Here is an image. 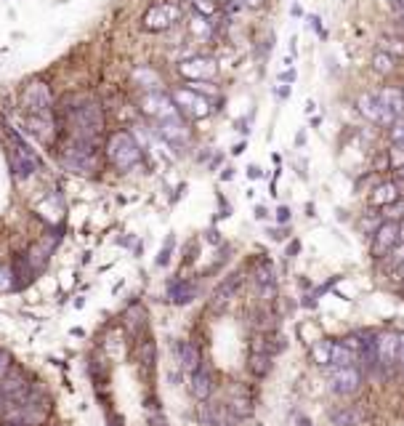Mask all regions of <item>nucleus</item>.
I'll use <instances>...</instances> for the list:
<instances>
[{
  "label": "nucleus",
  "mask_w": 404,
  "mask_h": 426,
  "mask_svg": "<svg viewBox=\"0 0 404 426\" xmlns=\"http://www.w3.org/2000/svg\"><path fill=\"white\" fill-rule=\"evenodd\" d=\"M266 216H269V213H266V208H263V206H258V208H255V219H266Z\"/></svg>",
  "instance_id": "51"
},
{
  "label": "nucleus",
  "mask_w": 404,
  "mask_h": 426,
  "mask_svg": "<svg viewBox=\"0 0 404 426\" xmlns=\"http://www.w3.org/2000/svg\"><path fill=\"white\" fill-rule=\"evenodd\" d=\"M208 240H210V243H213V245H218V243H221V237H218V232H215V230H210V232H208Z\"/></svg>",
  "instance_id": "49"
},
{
  "label": "nucleus",
  "mask_w": 404,
  "mask_h": 426,
  "mask_svg": "<svg viewBox=\"0 0 404 426\" xmlns=\"http://www.w3.org/2000/svg\"><path fill=\"white\" fill-rule=\"evenodd\" d=\"M248 176L250 179H258V176H261V168H258V165H248Z\"/></svg>",
  "instance_id": "48"
},
{
  "label": "nucleus",
  "mask_w": 404,
  "mask_h": 426,
  "mask_svg": "<svg viewBox=\"0 0 404 426\" xmlns=\"http://www.w3.org/2000/svg\"><path fill=\"white\" fill-rule=\"evenodd\" d=\"M386 219L389 221H399L402 224L404 221V197H399L393 206H389L386 208Z\"/></svg>",
  "instance_id": "37"
},
{
  "label": "nucleus",
  "mask_w": 404,
  "mask_h": 426,
  "mask_svg": "<svg viewBox=\"0 0 404 426\" xmlns=\"http://www.w3.org/2000/svg\"><path fill=\"white\" fill-rule=\"evenodd\" d=\"M232 176H234V170H232V168H226L224 173H221V179H226V182H229V179H232Z\"/></svg>",
  "instance_id": "54"
},
{
  "label": "nucleus",
  "mask_w": 404,
  "mask_h": 426,
  "mask_svg": "<svg viewBox=\"0 0 404 426\" xmlns=\"http://www.w3.org/2000/svg\"><path fill=\"white\" fill-rule=\"evenodd\" d=\"M181 19V8L176 3H155L141 16V27L146 32H165Z\"/></svg>",
  "instance_id": "4"
},
{
  "label": "nucleus",
  "mask_w": 404,
  "mask_h": 426,
  "mask_svg": "<svg viewBox=\"0 0 404 426\" xmlns=\"http://www.w3.org/2000/svg\"><path fill=\"white\" fill-rule=\"evenodd\" d=\"M402 22H404V16H402Z\"/></svg>",
  "instance_id": "60"
},
{
  "label": "nucleus",
  "mask_w": 404,
  "mask_h": 426,
  "mask_svg": "<svg viewBox=\"0 0 404 426\" xmlns=\"http://www.w3.org/2000/svg\"><path fill=\"white\" fill-rule=\"evenodd\" d=\"M155 357H157V344L155 339H146L139 344V363H141V368H146V370H152L155 368Z\"/></svg>",
  "instance_id": "30"
},
{
  "label": "nucleus",
  "mask_w": 404,
  "mask_h": 426,
  "mask_svg": "<svg viewBox=\"0 0 404 426\" xmlns=\"http://www.w3.org/2000/svg\"><path fill=\"white\" fill-rule=\"evenodd\" d=\"M226 405H229V411L237 415L239 421H245V418L253 415V400H250L248 394H237V397H232Z\"/></svg>",
  "instance_id": "29"
},
{
  "label": "nucleus",
  "mask_w": 404,
  "mask_h": 426,
  "mask_svg": "<svg viewBox=\"0 0 404 426\" xmlns=\"http://www.w3.org/2000/svg\"><path fill=\"white\" fill-rule=\"evenodd\" d=\"M107 158L118 170H131L141 163V149L139 142L128 131H118L109 136L107 142Z\"/></svg>",
  "instance_id": "1"
},
{
  "label": "nucleus",
  "mask_w": 404,
  "mask_h": 426,
  "mask_svg": "<svg viewBox=\"0 0 404 426\" xmlns=\"http://www.w3.org/2000/svg\"><path fill=\"white\" fill-rule=\"evenodd\" d=\"M327 384H330V391L338 394V397H354V394L362 389V370H359L357 365L330 368Z\"/></svg>",
  "instance_id": "5"
},
{
  "label": "nucleus",
  "mask_w": 404,
  "mask_h": 426,
  "mask_svg": "<svg viewBox=\"0 0 404 426\" xmlns=\"http://www.w3.org/2000/svg\"><path fill=\"white\" fill-rule=\"evenodd\" d=\"M24 389H30V384H27L22 370H13V373H8L0 381V397H13V394H19Z\"/></svg>",
  "instance_id": "25"
},
{
  "label": "nucleus",
  "mask_w": 404,
  "mask_h": 426,
  "mask_svg": "<svg viewBox=\"0 0 404 426\" xmlns=\"http://www.w3.org/2000/svg\"><path fill=\"white\" fill-rule=\"evenodd\" d=\"M8 370H11V354L6 349H0V381L8 376Z\"/></svg>",
  "instance_id": "40"
},
{
  "label": "nucleus",
  "mask_w": 404,
  "mask_h": 426,
  "mask_svg": "<svg viewBox=\"0 0 404 426\" xmlns=\"http://www.w3.org/2000/svg\"><path fill=\"white\" fill-rule=\"evenodd\" d=\"M402 91H404V88H402Z\"/></svg>",
  "instance_id": "61"
},
{
  "label": "nucleus",
  "mask_w": 404,
  "mask_h": 426,
  "mask_svg": "<svg viewBox=\"0 0 404 426\" xmlns=\"http://www.w3.org/2000/svg\"><path fill=\"white\" fill-rule=\"evenodd\" d=\"M189 391H191V397L194 400H210L213 397V391H215V378L213 373H210V368H197L194 373H191V384H189Z\"/></svg>",
  "instance_id": "14"
},
{
  "label": "nucleus",
  "mask_w": 404,
  "mask_h": 426,
  "mask_svg": "<svg viewBox=\"0 0 404 426\" xmlns=\"http://www.w3.org/2000/svg\"><path fill=\"white\" fill-rule=\"evenodd\" d=\"M330 424L333 426H362L365 424V411L362 408H338L330 411Z\"/></svg>",
  "instance_id": "20"
},
{
  "label": "nucleus",
  "mask_w": 404,
  "mask_h": 426,
  "mask_svg": "<svg viewBox=\"0 0 404 426\" xmlns=\"http://www.w3.org/2000/svg\"><path fill=\"white\" fill-rule=\"evenodd\" d=\"M389 139H391L393 144H404V118H396L389 125Z\"/></svg>",
  "instance_id": "35"
},
{
  "label": "nucleus",
  "mask_w": 404,
  "mask_h": 426,
  "mask_svg": "<svg viewBox=\"0 0 404 426\" xmlns=\"http://www.w3.org/2000/svg\"><path fill=\"white\" fill-rule=\"evenodd\" d=\"M389 160H391V165H396V170L404 165V144H393L389 149Z\"/></svg>",
  "instance_id": "38"
},
{
  "label": "nucleus",
  "mask_w": 404,
  "mask_h": 426,
  "mask_svg": "<svg viewBox=\"0 0 404 426\" xmlns=\"http://www.w3.org/2000/svg\"><path fill=\"white\" fill-rule=\"evenodd\" d=\"M160 134L165 136L170 144H184V142H189V131H187V125L181 123V118L160 123Z\"/></svg>",
  "instance_id": "23"
},
{
  "label": "nucleus",
  "mask_w": 404,
  "mask_h": 426,
  "mask_svg": "<svg viewBox=\"0 0 404 426\" xmlns=\"http://www.w3.org/2000/svg\"><path fill=\"white\" fill-rule=\"evenodd\" d=\"M303 306L314 309V306H317V296H306V299H303Z\"/></svg>",
  "instance_id": "50"
},
{
  "label": "nucleus",
  "mask_w": 404,
  "mask_h": 426,
  "mask_svg": "<svg viewBox=\"0 0 404 426\" xmlns=\"http://www.w3.org/2000/svg\"><path fill=\"white\" fill-rule=\"evenodd\" d=\"M248 373L253 378H266L272 373V354L266 352H250L248 357Z\"/></svg>",
  "instance_id": "24"
},
{
  "label": "nucleus",
  "mask_w": 404,
  "mask_h": 426,
  "mask_svg": "<svg viewBox=\"0 0 404 426\" xmlns=\"http://www.w3.org/2000/svg\"><path fill=\"white\" fill-rule=\"evenodd\" d=\"M253 282L258 285V291H261V299L272 301L274 296H277V277H274L272 261L261 258V261L255 264V269H253Z\"/></svg>",
  "instance_id": "13"
},
{
  "label": "nucleus",
  "mask_w": 404,
  "mask_h": 426,
  "mask_svg": "<svg viewBox=\"0 0 404 426\" xmlns=\"http://www.w3.org/2000/svg\"><path fill=\"white\" fill-rule=\"evenodd\" d=\"M399 243H402V224L383 219V224L372 234V256L375 258H386Z\"/></svg>",
  "instance_id": "8"
},
{
  "label": "nucleus",
  "mask_w": 404,
  "mask_h": 426,
  "mask_svg": "<svg viewBox=\"0 0 404 426\" xmlns=\"http://www.w3.org/2000/svg\"><path fill=\"white\" fill-rule=\"evenodd\" d=\"M386 264H389V269H391V272H396V269L402 267V264H404V243H399L391 251V253L386 256Z\"/></svg>",
  "instance_id": "33"
},
{
  "label": "nucleus",
  "mask_w": 404,
  "mask_h": 426,
  "mask_svg": "<svg viewBox=\"0 0 404 426\" xmlns=\"http://www.w3.org/2000/svg\"><path fill=\"white\" fill-rule=\"evenodd\" d=\"M215 3H224V0H215Z\"/></svg>",
  "instance_id": "59"
},
{
  "label": "nucleus",
  "mask_w": 404,
  "mask_h": 426,
  "mask_svg": "<svg viewBox=\"0 0 404 426\" xmlns=\"http://www.w3.org/2000/svg\"><path fill=\"white\" fill-rule=\"evenodd\" d=\"M191 6H194V11L200 13V16L208 19V16L215 13V6H218V3H215V0H191Z\"/></svg>",
  "instance_id": "36"
},
{
  "label": "nucleus",
  "mask_w": 404,
  "mask_h": 426,
  "mask_svg": "<svg viewBox=\"0 0 404 426\" xmlns=\"http://www.w3.org/2000/svg\"><path fill=\"white\" fill-rule=\"evenodd\" d=\"M170 96H173L181 115H187L189 120H202V118H208L213 112L210 99L205 96V94H200L197 88H191V85L189 88H176Z\"/></svg>",
  "instance_id": "2"
},
{
  "label": "nucleus",
  "mask_w": 404,
  "mask_h": 426,
  "mask_svg": "<svg viewBox=\"0 0 404 426\" xmlns=\"http://www.w3.org/2000/svg\"><path fill=\"white\" fill-rule=\"evenodd\" d=\"M296 67H287L285 73L279 75V80H282V83H296Z\"/></svg>",
  "instance_id": "44"
},
{
  "label": "nucleus",
  "mask_w": 404,
  "mask_h": 426,
  "mask_svg": "<svg viewBox=\"0 0 404 426\" xmlns=\"http://www.w3.org/2000/svg\"><path fill=\"white\" fill-rule=\"evenodd\" d=\"M170 248H173V237L168 240V245L160 251V256H157V264H160V267H163V264H168V258H170Z\"/></svg>",
  "instance_id": "41"
},
{
  "label": "nucleus",
  "mask_w": 404,
  "mask_h": 426,
  "mask_svg": "<svg viewBox=\"0 0 404 426\" xmlns=\"http://www.w3.org/2000/svg\"><path fill=\"white\" fill-rule=\"evenodd\" d=\"M399 176H402V179H404V165H402V168H399Z\"/></svg>",
  "instance_id": "58"
},
{
  "label": "nucleus",
  "mask_w": 404,
  "mask_h": 426,
  "mask_svg": "<svg viewBox=\"0 0 404 426\" xmlns=\"http://www.w3.org/2000/svg\"><path fill=\"white\" fill-rule=\"evenodd\" d=\"M179 363L184 370H189V373H194L197 368H202V354L200 349H197V344H191V341H179Z\"/></svg>",
  "instance_id": "18"
},
{
  "label": "nucleus",
  "mask_w": 404,
  "mask_h": 426,
  "mask_svg": "<svg viewBox=\"0 0 404 426\" xmlns=\"http://www.w3.org/2000/svg\"><path fill=\"white\" fill-rule=\"evenodd\" d=\"M0 426H27L22 421H0Z\"/></svg>",
  "instance_id": "53"
},
{
  "label": "nucleus",
  "mask_w": 404,
  "mask_h": 426,
  "mask_svg": "<svg viewBox=\"0 0 404 426\" xmlns=\"http://www.w3.org/2000/svg\"><path fill=\"white\" fill-rule=\"evenodd\" d=\"M378 101H381L386 110L391 112L393 118H404V91L396 85H386L378 91Z\"/></svg>",
  "instance_id": "17"
},
{
  "label": "nucleus",
  "mask_w": 404,
  "mask_h": 426,
  "mask_svg": "<svg viewBox=\"0 0 404 426\" xmlns=\"http://www.w3.org/2000/svg\"><path fill=\"white\" fill-rule=\"evenodd\" d=\"M314 110H317V104H314V101H306V112H309V115H311V112H314Z\"/></svg>",
  "instance_id": "55"
},
{
  "label": "nucleus",
  "mask_w": 404,
  "mask_h": 426,
  "mask_svg": "<svg viewBox=\"0 0 404 426\" xmlns=\"http://www.w3.org/2000/svg\"><path fill=\"white\" fill-rule=\"evenodd\" d=\"M381 224H383V221H381V213H370V216H365V219L359 221L362 232H365V234H370V237L375 234V230H378Z\"/></svg>",
  "instance_id": "34"
},
{
  "label": "nucleus",
  "mask_w": 404,
  "mask_h": 426,
  "mask_svg": "<svg viewBox=\"0 0 404 426\" xmlns=\"http://www.w3.org/2000/svg\"><path fill=\"white\" fill-rule=\"evenodd\" d=\"M125 325L131 330L133 336H139L144 328H146V309L141 304H131L125 309Z\"/></svg>",
  "instance_id": "26"
},
{
  "label": "nucleus",
  "mask_w": 404,
  "mask_h": 426,
  "mask_svg": "<svg viewBox=\"0 0 404 426\" xmlns=\"http://www.w3.org/2000/svg\"><path fill=\"white\" fill-rule=\"evenodd\" d=\"M306 216H309V219L314 216V203H309V206H306Z\"/></svg>",
  "instance_id": "56"
},
{
  "label": "nucleus",
  "mask_w": 404,
  "mask_h": 426,
  "mask_svg": "<svg viewBox=\"0 0 404 426\" xmlns=\"http://www.w3.org/2000/svg\"><path fill=\"white\" fill-rule=\"evenodd\" d=\"M27 128L40 142H51L53 139V120H51V115H27Z\"/></svg>",
  "instance_id": "22"
},
{
  "label": "nucleus",
  "mask_w": 404,
  "mask_h": 426,
  "mask_svg": "<svg viewBox=\"0 0 404 426\" xmlns=\"http://www.w3.org/2000/svg\"><path fill=\"white\" fill-rule=\"evenodd\" d=\"M152 426H168V421L163 415H155V418H152Z\"/></svg>",
  "instance_id": "52"
},
{
  "label": "nucleus",
  "mask_w": 404,
  "mask_h": 426,
  "mask_svg": "<svg viewBox=\"0 0 404 426\" xmlns=\"http://www.w3.org/2000/svg\"><path fill=\"white\" fill-rule=\"evenodd\" d=\"M298 426H309V421H306V418H301V421H298Z\"/></svg>",
  "instance_id": "57"
},
{
  "label": "nucleus",
  "mask_w": 404,
  "mask_h": 426,
  "mask_svg": "<svg viewBox=\"0 0 404 426\" xmlns=\"http://www.w3.org/2000/svg\"><path fill=\"white\" fill-rule=\"evenodd\" d=\"M194 296H197V285H194V282L181 280L170 285V301H173V304H189Z\"/></svg>",
  "instance_id": "28"
},
{
  "label": "nucleus",
  "mask_w": 404,
  "mask_h": 426,
  "mask_svg": "<svg viewBox=\"0 0 404 426\" xmlns=\"http://www.w3.org/2000/svg\"><path fill=\"white\" fill-rule=\"evenodd\" d=\"M298 253H301V243H298V240H293V245L287 248V256H298Z\"/></svg>",
  "instance_id": "47"
},
{
  "label": "nucleus",
  "mask_w": 404,
  "mask_h": 426,
  "mask_svg": "<svg viewBox=\"0 0 404 426\" xmlns=\"http://www.w3.org/2000/svg\"><path fill=\"white\" fill-rule=\"evenodd\" d=\"M399 339H402V333L378 336V370L386 378H391L399 370Z\"/></svg>",
  "instance_id": "7"
},
{
  "label": "nucleus",
  "mask_w": 404,
  "mask_h": 426,
  "mask_svg": "<svg viewBox=\"0 0 404 426\" xmlns=\"http://www.w3.org/2000/svg\"><path fill=\"white\" fill-rule=\"evenodd\" d=\"M399 370H402V376H404V333H402V339H399Z\"/></svg>",
  "instance_id": "46"
},
{
  "label": "nucleus",
  "mask_w": 404,
  "mask_h": 426,
  "mask_svg": "<svg viewBox=\"0 0 404 426\" xmlns=\"http://www.w3.org/2000/svg\"><path fill=\"white\" fill-rule=\"evenodd\" d=\"M200 426H239V418L226 402H210L205 400L200 405Z\"/></svg>",
  "instance_id": "11"
},
{
  "label": "nucleus",
  "mask_w": 404,
  "mask_h": 426,
  "mask_svg": "<svg viewBox=\"0 0 404 426\" xmlns=\"http://www.w3.org/2000/svg\"><path fill=\"white\" fill-rule=\"evenodd\" d=\"M357 110L359 115L365 118L367 123H375V125H391L396 118H393L391 112L383 107L381 101H378V94H359L357 96Z\"/></svg>",
  "instance_id": "10"
},
{
  "label": "nucleus",
  "mask_w": 404,
  "mask_h": 426,
  "mask_svg": "<svg viewBox=\"0 0 404 426\" xmlns=\"http://www.w3.org/2000/svg\"><path fill=\"white\" fill-rule=\"evenodd\" d=\"M359 363V352L348 344V339L343 341H335L333 346V365L330 368H348V365H357Z\"/></svg>",
  "instance_id": "19"
},
{
  "label": "nucleus",
  "mask_w": 404,
  "mask_h": 426,
  "mask_svg": "<svg viewBox=\"0 0 404 426\" xmlns=\"http://www.w3.org/2000/svg\"><path fill=\"white\" fill-rule=\"evenodd\" d=\"M381 49L386 51V54H391L393 59H404V37L386 35L381 40Z\"/></svg>",
  "instance_id": "31"
},
{
  "label": "nucleus",
  "mask_w": 404,
  "mask_h": 426,
  "mask_svg": "<svg viewBox=\"0 0 404 426\" xmlns=\"http://www.w3.org/2000/svg\"><path fill=\"white\" fill-rule=\"evenodd\" d=\"M22 107L27 115H51V94L46 83H32L24 91Z\"/></svg>",
  "instance_id": "12"
},
{
  "label": "nucleus",
  "mask_w": 404,
  "mask_h": 426,
  "mask_svg": "<svg viewBox=\"0 0 404 426\" xmlns=\"http://www.w3.org/2000/svg\"><path fill=\"white\" fill-rule=\"evenodd\" d=\"M277 221H279V224H287V221H290V208L287 206L277 208Z\"/></svg>",
  "instance_id": "43"
},
{
  "label": "nucleus",
  "mask_w": 404,
  "mask_h": 426,
  "mask_svg": "<svg viewBox=\"0 0 404 426\" xmlns=\"http://www.w3.org/2000/svg\"><path fill=\"white\" fill-rule=\"evenodd\" d=\"M189 30H191V32H194L197 37H210V35H213V27H210V22H208L205 16H200V13H197V16L191 19Z\"/></svg>",
  "instance_id": "32"
},
{
  "label": "nucleus",
  "mask_w": 404,
  "mask_h": 426,
  "mask_svg": "<svg viewBox=\"0 0 404 426\" xmlns=\"http://www.w3.org/2000/svg\"><path fill=\"white\" fill-rule=\"evenodd\" d=\"M402 197V189L396 182H383L370 192V206L372 208H389Z\"/></svg>",
  "instance_id": "16"
},
{
  "label": "nucleus",
  "mask_w": 404,
  "mask_h": 426,
  "mask_svg": "<svg viewBox=\"0 0 404 426\" xmlns=\"http://www.w3.org/2000/svg\"><path fill=\"white\" fill-rule=\"evenodd\" d=\"M239 285H242V272H234V275H229V277L215 288L213 301H210L213 312H224V306L232 301V296L239 291Z\"/></svg>",
  "instance_id": "15"
},
{
  "label": "nucleus",
  "mask_w": 404,
  "mask_h": 426,
  "mask_svg": "<svg viewBox=\"0 0 404 426\" xmlns=\"http://www.w3.org/2000/svg\"><path fill=\"white\" fill-rule=\"evenodd\" d=\"M386 3L396 16H404V0H386Z\"/></svg>",
  "instance_id": "42"
},
{
  "label": "nucleus",
  "mask_w": 404,
  "mask_h": 426,
  "mask_svg": "<svg viewBox=\"0 0 404 426\" xmlns=\"http://www.w3.org/2000/svg\"><path fill=\"white\" fill-rule=\"evenodd\" d=\"M333 346H335V341H327V339L314 341L309 349L311 363L317 368H330L333 365Z\"/></svg>",
  "instance_id": "21"
},
{
  "label": "nucleus",
  "mask_w": 404,
  "mask_h": 426,
  "mask_svg": "<svg viewBox=\"0 0 404 426\" xmlns=\"http://www.w3.org/2000/svg\"><path fill=\"white\" fill-rule=\"evenodd\" d=\"M141 110L144 115L155 118L157 123H165V120H176L181 112L176 107L173 96H168L163 91H152V94H144L141 96Z\"/></svg>",
  "instance_id": "6"
},
{
  "label": "nucleus",
  "mask_w": 404,
  "mask_h": 426,
  "mask_svg": "<svg viewBox=\"0 0 404 426\" xmlns=\"http://www.w3.org/2000/svg\"><path fill=\"white\" fill-rule=\"evenodd\" d=\"M72 123H75V134L80 142H94V136L101 134L104 128V115H101V107L88 101L83 107L72 112Z\"/></svg>",
  "instance_id": "3"
},
{
  "label": "nucleus",
  "mask_w": 404,
  "mask_h": 426,
  "mask_svg": "<svg viewBox=\"0 0 404 426\" xmlns=\"http://www.w3.org/2000/svg\"><path fill=\"white\" fill-rule=\"evenodd\" d=\"M370 67H372V73H375V75L389 77V75L396 70V59H393L391 54H386L383 49H378L375 54H372V59H370Z\"/></svg>",
  "instance_id": "27"
},
{
  "label": "nucleus",
  "mask_w": 404,
  "mask_h": 426,
  "mask_svg": "<svg viewBox=\"0 0 404 426\" xmlns=\"http://www.w3.org/2000/svg\"><path fill=\"white\" fill-rule=\"evenodd\" d=\"M179 73L181 77H187L191 83H205L218 75V64L210 56H189L179 64Z\"/></svg>",
  "instance_id": "9"
},
{
  "label": "nucleus",
  "mask_w": 404,
  "mask_h": 426,
  "mask_svg": "<svg viewBox=\"0 0 404 426\" xmlns=\"http://www.w3.org/2000/svg\"><path fill=\"white\" fill-rule=\"evenodd\" d=\"M239 3H242L245 8H261L266 0H239Z\"/></svg>",
  "instance_id": "45"
},
{
  "label": "nucleus",
  "mask_w": 404,
  "mask_h": 426,
  "mask_svg": "<svg viewBox=\"0 0 404 426\" xmlns=\"http://www.w3.org/2000/svg\"><path fill=\"white\" fill-rule=\"evenodd\" d=\"M13 285V272L8 267H0V291H8Z\"/></svg>",
  "instance_id": "39"
}]
</instances>
